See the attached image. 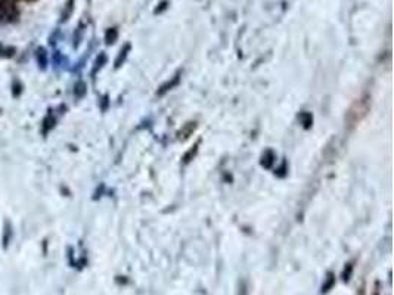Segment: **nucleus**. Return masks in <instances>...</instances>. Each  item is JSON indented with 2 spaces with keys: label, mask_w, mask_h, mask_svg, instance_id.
<instances>
[{
  "label": "nucleus",
  "mask_w": 394,
  "mask_h": 295,
  "mask_svg": "<svg viewBox=\"0 0 394 295\" xmlns=\"http://www.w3.org/2000/svg\"><path fill=\"white\" fill-rule=\"evenodd\" d=\"M15 11L12 0H0V14L2 15H12Z\"/></svg>",
  "instance_id": "obj_1"
}]
</instances>
